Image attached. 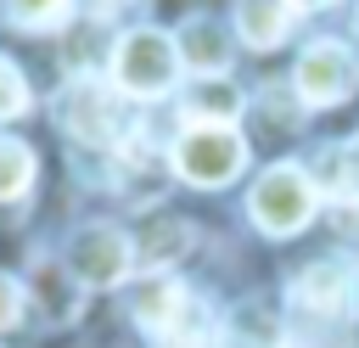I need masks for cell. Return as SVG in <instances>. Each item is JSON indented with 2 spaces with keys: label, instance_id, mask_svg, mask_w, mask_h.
<instances>
[{
  "label": "cell",
  "instance_id": "1",
  "mask_svg": "<svg viewBox=\"0 0 359 348\" xmlns=\"http://www.w3.org/2000/svg\"><path fill=\"white\" fill-rule=\"evenodd\" d=\"M180 79V51L163 28H135L112 51V90L123 101H157Z\"/></svg>",
  "mask_w": 359,
  "mask_h": 348
},
{
  "label": "cell",
  "instance_id": "2",
  "mask_svg": "<svg viewBox=\"0 0 359 348\" xmlns=\"http://www.w3.org/2000/svg\"><path fill=\"white\" fill-rule=\"evenodd\" d=\"M314 202H320L314 174H309L303 163H275V168L252 185L247 213H252V225H258L264 236H297V230L314 219Z\"/></svg>",
  "mask_w": 359,
  "mask_h": 348
},
{
  "label": "cell",
  "instance_id": "3",
  "mask_svg": "<svg viewBox=\"0 0 359 348\" xmlns=\"http://www.w3.org/2000/svg\"><path fill=\"white\" fill-rule=\"evenodd\" d=\"M168 163H174V174H180L185 185H230V180L247 168V140H241L236 129H213V123L180 129Z\"/></svg>",
  "mask_w": 359,
  "mask_h": 348
},
{
  "label": "cell",
  "instance_id": "4",
  "mask_svg": "<svg viewBox=\"0 0 359 348\" xmlns=\"http://www.w3.org/2000/svg\"><path fill=\"white\" fill-rule=\"evenodd\" d=\"M56 118L73 140H90V146H112L129 123H123V95L107 90L95 73H79L62 95H56Z\"/></svg>",
  "mask_w": 359,
  "mask_h": 348
},
{
  "label": "cell",
  "instance_id": "5",
  "mask_svg": "<svg viewBox=\"0 0 359 348\" xmlns=\"http://www.w3.org/2000/svg\"><path fill=\"white\" fill-rule=\"evenodd\" d=\"M292 84H297V101L303 107H337V101H348L359 90V56L342 39H320V45H309L297 56Z\"/></svg>",
  "mask_w": 359,
  "mask_h": 348
},
{
  "label": "cell",
  "instance_id": "6",
  "mask_svg": "<svg viewBox=\"0 0 359 348\" xmlns=\"http://www.w3.org/2000/svg\"><path fill=\"white\" fill-rule=\"evenodd\" d=\"M135 269V241L112 225H84L67 236V275L79 286H118Z\"/></svg>",
  "mask_w": 359,
  "mask_h": 348
},
{
  "label": "cell",
  "instance_id": "7",
  "mask_svg": "<svg viewBox=\"0 0 359 348\" xmlns=\"http://www.w3.org/2000/svg\"><path fill=\"white\" fill-rule=\"evenodd\" d=\"M359 297V269L348 258H320L292 281V309L309 320H342Z\"/></svg>",
  "mask_w": 359,
  "mask_h": 348
},
{
  "label": "cell",
  "instance_id": "8",
  "mask_svg": "<svg viewBox=\"0 0 359 348\" xmlns=\"http://www.w3.org/2000/svg\"><path fill=\"white\" fill-rule=\"evenodd\" d=\"M185 303H191V292H185L180 275H168V269H146V275L135 281V292H129L135 326H140L146 337H157V342L174 331V320L185 314Z\"/></svg>",
  "mask_w": 359,
  "mask_h": 348
},
{
  "label": "cell",
  "instance_id": "9",
  "mask_svg": "<svg viewBox=\"0 0 359 348\" xmlns=\"http://www.w3.org/2000/svg\"><path fill=\"white\" fill-rule=\"evenodd\" d=\"M174 51H180V62H185L196 79H224V73H230V39H224V28H219L213 17L180 22Z\"/></svg>",
  "mask_w": 359,
  "mask_h": 348
},
{
  "label": "cell",
  "instance_id": "10",
  "mask_svg": "<svg viewBox=\"0 0 359 348\" xmlns=\"http://www.w3.org/2000/svg\"><path fill=\"white\" fill-rule=\"evenodd\" d=\"M241 107H247V95H241L236 84H224V79H196V84H185V95H180L185 129H202V123L230 129V123L241 118Z\"/></svg>",
  "mask_w": 359,
  "mask_h": 348
},
{
  "label": "cell",
  "instance_id": "11",
  "mask_svg": "<svg viewBox=\"0 0 359 348\" xmlns=\"http://www.w3.org/2000/svg\"><path fill=\"white\" fill-rule=\"evenodd\" d=\"M292 6L286 0H236V39L252 51H275L286 39Z\"/></svg>",
  "mask_w": 359,
  "mask_h": 348
},
{
  "label": "cell",
  "instance_id": "12",
  "mask_svg": "<svg viewBox=\"0 0 359 348\" xmlns=\"http://www.w3.org/2000/svg\"><path fill=\"white\" fill-rule=\"evenodd\" d=\"M314 191L320 196H337V202H359V140H342V146H325L320 152Z\"/></svg>",
  "mask_w": 359,
  "mask_h": 348
},
{
  "label": "cell",
  "instance_id": "13",
  "mask_svg": "<svg viewBox=\"0 0 359 348\" xmlns=\"http://www.w3.org/2000/svg\"><path fill=\"white\" fill-rule=\"evenodd\" d=\"M163 348H219V320L202 303H185V314L174 320V331L163 337Z\"/></svg>",
  "mask_w": 359,
  "mask_h": 348
},
{
  "label": "cell",
  "instance_id": "14",
  "mask_svg": "<svg viewBox=\"0 0 359 348\" xmlns=\"http://www.w3.org/2000/svg\"><path fill=\"white\" fill-rule=\"evenodd\" d=\"M34 180V152L17 140V135H0V202L22 196Z\"/></svg>",
  "mask_w": 359,
  "mask_h": 348
},
{
  "label": "cell",
  "instance_id": "15",
  "mask_svg": "<svg viewBox=\"0 0 359 348\" xmlns=\"http://www.w3.org/2000/svg\"><path fill=\"white\" fill-rule=\"evenodd\" d=\"M6 17L17 28H62L73 17V0H6Z\"/></svg>",
  "mask_w": 359,
  "mask_h": 348
},
{
  "label": "cell",
  "instance_id": "16",
  "mask_svg": "<svg viewBox=\"0 0 359 348\" xmlns=\"http://www.w3.org/2000/svg\"><path fill=\"white\" fill-rule=\"evenodd\" d=\"M17 112H28V84H22V73L0 56V118H17Z\"/></svg>",
  "mask_w": 359,
  "mask_h": 348
},
{
  "label": "cell",
  "instance_id": "17",
  "mask_svg": "<svg viewBox=\"0 0 359 348\" xmlns=\"http://www.w3.org/2000/svg\"><path fill=\"white\" fill-rule=\"evenodd\" d=\"M22 309H28V297H22V286H17L11 275H0V337H11V331H17V320H22Z\"/></svg>",
  "mask_w": 359,
  "mask_h": 348
},
{
  "label": "cell",
  "instance_id": "18",
  "mask_svg": "<svg viewBox=\"0 0 359 348\" xmlns=\"http://www.w3.org/2000/svg\"><path fill=\"white\" fill-rule=\"evenodd\" d=\"M280 348H342L337 337H292V342H280Z\"/></svg>",
  "mask_w": 359,
  "mask_h": 348
},
{
  "label": "cell",
  "instance_id": "19",
  "mask_svg": "<svg viewBox=\"0 0 359 348\" xmlns=\"http://www.w3.org/2000/svg\"><path fill=\"white\" fill-rule=\"evenodd\" d=\"M292 11H320V6H331V0H286Z\"/></svg>",
  "mask_w": 359,
  "mask_h": 348
},
{
  "label": "cell",
  "instance_id": "20",
  "mask_svg": "<svg viewBox=\"0 0 359 348\" xmlns=\"http://www.w3.org/2000/svg\"><path fill=\"white\" fill-rule=\"evenodd\" d=\"M95 6H101V11H112V6H129V0H95Z\"/></svg>",
  "mask_w": 359,
  "mask_h": 348
}]
</instances>
